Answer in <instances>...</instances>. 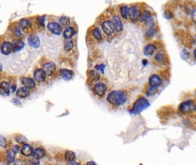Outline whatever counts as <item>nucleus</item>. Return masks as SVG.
<instances>
[{
  "instance_id": "obj_21",
  "label": "nucleus",
  "mask_w": 196,
  "mask_h": 165,
  "mask_svg": "<svg viewBox=\"0 0 196 165\" xmlns=\"http://www.w3.org/2000/svg\"><path fill=\"white\" fill-rule=\"evenodd\" d=\"M32 155L34 158L40 159L46 155V151L42 148H37L33 151Z\"/></svg>"
},
{
  "instance_id": "obj_41",
  "label": "nucleus",
  "mask_w": 196,
  "mask_h": 165,
  "mask_svg": "<svg viewBox=\"0 0 196 165\" xmlns=\"http://www.w3.org/2000/svg\"><path fill=\"white\" fill-rule=\"evenodd\" d=\"M12 102L13 103L14 105H15L16 106H20V105H21V103L20 102L19 100H18L17 99H13L12 100Z\"/></svg>"
},
{
  "instance_id": "obj_14",
  "label": "nucleus",
  "mask_w": 196,
  "mask_h": 165,
  "mask_svg": "<svg viewBox=\"0 0 196 165\" xmlns=\"http://www.w3.org/2000/svg\"><path fill=\"white\" fill-rule=\"evenodd\" d=\"M112 22L114 25L115 30L117 32H121L123 30V24L119 16H115L113 17Z\"/></svg>"
},
{
  "instance_id": "obj_35",
  "label": "nucleus",
  "mask_w": 196,
  "mask_h": 165,
  "mask_svg": "<svg viewBox=\"0 0 196 165\" xmlns=\"http://www.w3.org/2000/svg\"><path fill=\"white\" fill-rule=\"evenodd\" d=\"M154 58L157 62H161L164 60V55L162 53H158L155 56Z\"/></svg>"
},
{
  "instance_id": "obj_39",
  "label": "nucleus",
  "mask_w": 196,
  "mask_h": 165,
  "mask_svg": "<svg viewBox=\"0 0 196 165\" xmlns=\"http://www.w3.org/2000/svg\"><path fill=\"white\" fill-rule=\"evenodd\" d=\"M6 145H7V142H6L5 138L3 136H1V138H0V145H1V146L3 148H5L6 146Z\"/></svg>"
},
{
  "instance_id": "obj_11",
  "label": "nucleus",
  "mask_w": 196,
  "mask_h": 165,
  "mask_svg": "<svg viewBox=\"0 0 196 165\" xmlns=\"http://www.w3.org/2000/svg\"><path fill=\"white\" fill-rule=\"evenodd\" d=\"M43 69L46 72L47 75H51L56 70V65L53 62H48L43 65Z\"/></svg>"
},
{
  "instance_id": "obj_29",
  "label": "nucleus",
  "mask_w": 196,
  "mask_h": 165,
  "mask_svg": "<svg viewBox=\"0 0 196 165\" xmlns=\"http://www.w3.org/2000/svg\"><path fill=\"white\" fill-rule=\"evenodd\" d=\"M93 37L98 40H101L102 39V35L100 29L98 28H96L93 30L92 32Z\"/></svg>"
},
{
  "instance_id": "obj_9",
  "label": "nucleus",
  "mask_w": 196,
  "mask_h": 165,
  "mask_svg": "<svg viewBox=\"0 0 196 165\" xmlns=\"http://www.w3.org/2000/svg\"><path fill=\"white\" fill-rule=\"evenodd\" d=\"M162 79L157 75H152L149 78V84L151 87L157 88L159 87L162 84Z\"/></svg>"
},
{
  "instance_id": "obj_22",
  "label": "nucleus",
  "mask_w": 196,
  "mask_h": 165,
  "mask_svg": "<svg viewBox=\"0 0 196 165\" xmlns=\"http://www.w3.org/2000/svg\"><path fill=\"white\" fill-rule=\"evenodd\" d=\"M16 154V153L14 151L13 149H10L7 151L6 158H7V161L9 164H11L14 162Z\"/></svg>"
},
{
  "instance_id": "obj_26",
  "label": "nucleus",
  "mask_w": 196,
  "mask_h": 165,
  "mask_svg": "<svg viewBox=\"0 0 196 165\" xmlns=\"http://www.w3.org/2000/svg\"><path fill=\"white\" fill-rule=\"evenodd\" d=\"M155 30L154 25L150 26V27H148V28L145 31V37H147L148 39H151V38L153 37L154 35H155Z\"/></svg>"
},
{
  "instance_id": "obj_37",
  "label": "nucleus",
  "mask_w": 196,
  "mask_h": 165,
  "mask_svg": "<svg viewBox=\"0 0 196 165\" xmlns=\"http://www.w3.org/2000/svg\"><path fill=\"white\" fill-rule=\"evenodd\" d=\"M145 25L148 27L150 26H153L154 25V19L152 18V17H150L148 20H147L145 22H144Z\"/></svg>"
},
{
  "instance_id": "obj_25",
  "label": "nucleus",
  "mask_w": 196,
  "mask_h": 165,
  "mask_svg": "<svg viewBox=\"0 0 196 165\" xmlns=\"http://www.w3.org/2000/svg\"><path fill=\"white\" fill-rule=\"evenodd\" d=\"M75 31L73 28L72 27L68 28L64 32V37L66 39H70L75 34Z\"/></svg>"
},
{
  "instance_id": "obj_15",
  "label": "nucleus",
  "mask_w": 196,
  "mask_h": 165,
  "mask_svg": "<svg viewBox=\"0 0 196 165\" xmlns=\"http://www.w3.org/2000/svg\"><path fill=\"white\" fill-rule=\"evenodd\" d=\"M21 83L22 84L29 88V89H32V88H33L35 87V81L31 79V78H29V77H24L21 79Z\"/></svg>"
},
{
  "instance_id": "obj_4",
  "label": "nucleus",
  "mask_w": 196,
  "mask_h": 165,
  "mask_svg": "<svg viewBox=\"0 0 196 165\" xmlns=\"http://www.w3.org/2000/svg\"><path fill=\"white\" fill-rule=\"evenodd\" d=\"M102 29L104 32L107 35H111L115 30L113 22L110 21H104L102 24Z\"/></svg>"
},
{
  "instance_id": "obj_16",
  "label": "nucleus",
  "mask_w": 196,
  "mask_h": 165,
  "mask_svg": "<svg viewBox=\"0 0 196 165\" xmlns=\"http://www.w3.org/2000/svg\"><path fill=\"white\" fill-rule=\"evenodd\" d=\"M60 75L65 80L68 81L72 79L73 76V72L72 71L67 69H61L60 70Z\"/></svg>"
},
{
  "instance_id": "obj_24",
  "label": "nucleus",
  "mask_w": 196,
  "mask_h": 165,
  "mask_svg": "<svg viewBox=\"0 0 196 165\" xmlns=\"http://www.w3.org/2000/svg\"><path fill=\"white\" fill-rule=\"evenodd\" d=\"M75 158V154L71 151H67L65 153V160L67 162L74 161Z\"/></svg>"
},
{
  "instance_id": "obj_42",
  "label": "nucleus",
  "mask_w": 196,
  "mask_h": 165,
  "mask_svg": "<svg viewBox=\"0 0 196 165\" xmlns=\"http://www.w3.org/2000/svg\"><path fill=\"white\" fill-rule=\"evenodd\" d=\"M13 149L14 150V151L16 153H17L19 151V150H20V147H19L18 146H17V145H15L14 146H13Z\"/></svg>"
},
{
  "instance_id": "obj_20",
  "label": "nucleus",
  "mask_w": 196,
  "mask_h": 165,
  "mask_svg": "<svg viewBox=\"0 0 196 165\" xmlns=\"http://www.w3.org/2000/svg\"><path fill=\"white\" fill-rule=\"evenodd\" d=\"M156 47L153 44H148L146 45L143 50V54L145 56H148L153 55L156 51Z\"/></svg>"
},
{
  "instance_id": "obj_44",
  "label": "nucleus",
  "mask_w": 196,
  "mask_h": 165,
  "mask_svg": "<svg viewBox=\"0 0 196 165\" xmlns=\"http://www.w3.org/2000/svg\"><path fill=\"white\" fill-rule=\"evenodd\" d=\"M89 164H94V165H96V164L94 163V162H90L87 163V165H89Z\"/></svg>"
},
{
  "instance_id": "obj_7",
  "label": "nucleus",
  "mask_w": 196,
  "mask_h": 165,
  "mask_svg": "<svg viewBox=\"0 0 196 165\" xmlns=\"http://www.w3.org/2000/svg\"><path fill=\"white\" fill-rule=\"evenodd\" d=\"M46 76L47 74L43 69H38L35 70L33 74L35 80L39 83L44 81L46 78Z\"/></svg>"
},
{
  "instance_id": "obj_38",
  "label": "nucleus",
  "mask_w": 196,
  "mask_h": 165,
  "mask_svg": "<svg viewBox=\"0 0 196 165\" xmlns=\"http://www.w3.org/2000/svg\"><path fill=\"white\" fill-rule=\"evenodd\" d=\"M106 65L105 64H100V65H97L96 66H95L94 68L99 71H100L102 74L104 73V69L105 68Z\"/></svg>"
},
{
  "instance_id": "obj_12",
  "label": "nucleus",
  "mask_w": 196,
  "mask_h": 165,
  "mask_svg": "<svg viewBox=\"0 0 196 165\" xmlns=\"http://www.w3.org/2000/svg\"><path fill=\"white\" fill-rule=\"evenodd\" d=\"M1 51L2 54L5 55H9L13 51L12 44L9 42H3L1 47Z\"/></svg>"
},
{
  "instance_id": "obj_3",
  "label": "nucleus",
  "mask_w": 196,
  "mask_h": 165,
  "mask_svg": "<svg viewBox=\"0 0 196 165\" xmlns=\"http://www.w3.org/2000/svg\"><path fill=\"white\" fill-rule=\"evenodd\" d=\"M48 29L55 35H60L62 33V28L60 24L55 22H50L47 25Z\"/></svg>"
},
{
  "instance_id": "obj_36",
  "label": "nucleus",
  "mask_w": 196,
  "mask_h": 165,
  "mask_svg": "<svg viewBox=\"0 0 196 165\" xmlns=\"http://www.w3.org/2000/svg\"><path fill=\"white\" fill-rule=\"evenodd\" d=\"M164 16L166 19L170 20V19H172L173 18L174 15H173V13L170 10H167L164 13Z\"/></svg>"
},
{
  "instance_id": "obj_40",
  "label": "nucleus",
  "mask_w": 196,
  "mask_h": 165,
  "mask_svg": "<svg viewBox=\"0 0 196 165\" xmlns=\"http://www.w3.org/2000/svg\"><path fill=\"white\" fill-rule=\"evenodd\" d=\"M191 19L193 22L196 24V8H195L191 13Z\"/></svg>"
},
{
  "instance_id": "obj_18",
  "label": "nucleus",
  "mask_w": 196,
  "mask_h": 165,
  "mask_svg": "<svg viewBox=\"0 0 196 165\" xmlns=\"http://www.w3.org/2000/svg\"><path fill=\"white\" fill-rule=\"evenodd\" d=\"M33 148L28 144H25L21 149V154L26 157L31 156L33 154Z\"/></svg>"
},
{
  "instance_id": "obj_33",
  "label": "nucleus",
  "mask_w": 196,
  "mask_h": 165,
  "mask_svg": "<svg viewBox=\"0 0 196 165\" xmlns=\"http://www.w3.org/2000/svg\"><path fill=\"white\" fill-rule=\"evenodd\" d=\"M190 56L189 52L186 50H183L181 53V57L182 60H186Z\"/></svg>"
},
{
  "instance_id": "obj_28",
  "label": "nucleus",
  "mask_w": 196,
  "mask_h": 165,
  "mask_svg": "<svg viewBox=\"0 0 196 165\" xmlns=\"http://www.w3.org/2000/svg\"><path fill=\"white\" fill-rule=\"evenodd\" d=\"M120 12L122 17L124 19H127L129 16V9L127 6H123L121 7Z\"/></svg>"
},
{
  "instance_id": "obj_45",
  "label": "nucleus",
  "mask_w": 196,
  "mask_h": 165,
  "mask_svg": "<svg viewBox=\"0 0 196 165\" xmlns=\"http://www.w3.org/2000/svg\"><path fill=\"white\" fill-rule=\"evenodd\" d=\"M194 56H195V57L196 60V49H195V51H194Z\"/></svg>"
},
{
  "instance_id": "obj_32",
  "label": "nucleus",
  "mask_w": 196,
  "mask_h": 165,
  "mask_svg": "<svg viewBox=\"0 0 196 165\" xmlns=\"http://www.w3.org/2000/svg\"><path fill=\"white\" fill-rule=\"evenodd\" d=\"M16 141L18 143H21V144H25L27 142V139L26 137L24 136V135H19L16 138Z\"/></svg>"
},
{
  "instance_id": "obj_19",
  "label": "nucleus",
  "mask_w": 196,
  "mask_h": 165,
  "mask_svg": "<svg viewBox=\"0 0 196 165\" xmlns=\"http://www.w3.org/2000/svg\"><path fill=\"white\" fill-rule=\"evenodd\" d=\"M30 92L29 91V88L24 87H21L18 89L17 91L16 95L18 96L19 98H24L29 96Z\"/></svg>"
},
{
  "instance_id": "obj_34",
  "label": "nucleus",
  "mask_w": 196,
  "mask_h": 165,
  "mask_svg": "<svg viewBox=\"0 0 196 165\" xmlns=\"http://www.w3.org/2000/svg\"><path fill=\"white\" fill-rule=\"evenodd\" d=\"M74 47V44L71 41H67L65 44V50L67 51H69L72 49Z\"/></svg>"
},
{
  "instance_id": "obj_10",
  "label": "nucleus",
  "mask_w": 196,
  "mask_h": 165,
  "mask_svg": "<svg viewBox=\"0 0 196 165\" xmlns=\"http://www.w3.org/2000/svg\"><path fill=\"white\" fill-rule=\"evenodd\" d=\"M28 41L31 47L38 48L40 47V41L39 37L35 35H32L28 37Z\"/></svg>"
},
{
  "instance_id": "obj_27",
  "label": "nucleus",
  "mask_w": 196,
  "mask_h": 165,
  "mask_svg": "<svg viewBox=\"0 0 196 165\" xmlns=\"http://www.w3.org/2000/svg\"><path fill=\"white\" fill-rule=\"evenodd\" d=\"M31 24V22L27 19H23L20 22V26L23 29L30 28Z\"/></svg>"
},
{
  "instance_id": "obj_43",
  "label": "nucleus",
  "mask_w": 196,
  "mask_h": 165,
  "mask_svg": "<svg viewBox=\"0 0 196 165\" xmlns=\"http://www.w3.org/2000/svg\"><path fill=\"white\" fill-rule=\"evenodd\" d=\"M11 89H12L13 92H15V91H16V86H13L11 87Z\"/></svg>"
},
{
  "instance_id": "obj_1",
  "label": "nucleus",
  "mask_w": 196,
  "mask_h": 165,
  "mask_svg": "<svg viewBox=\"0 0 196 165\" xmlns=\"http://www.w3.org/2000/svg\"><path fill=\"white\" fill-rule=\"evenodd\" d=\"M128 96L127 94L121 90L113 91L107 96V101L111 105L115 106H120L127 101Z\"/></svg>"
},
{
  "instance_id": "obj_31",
  "label": "nucleus",
  "mask_w": 196,
  "mask_h": 165,
  "mask_svg": "<svg viewBox=\"0 0 196 165\" xmlns=\"http://www.w3.org/2000/svg\"><path fill=\"white\" fill-rule=\"evenodd\" d=\"M90 77L94 81H98L100 79V75L94 71H91L90 72Z\"/></svg>"
},
{
  "instance_id": "obj_23",
  "label": "nucleus",
  "mask_w": 196,
  "mask_h": 165,
  "mask_svg": "<svg viewBox=\"0 0 196 165\" xmlns=\"http://www.w3.org/2000/svg\"><path fill=\"white\" fill-rule=\"evenodd\" d=\"M151 13L149 10H144L140 14L139 20L141 22H145V21L148 20L150 17H151Z\"/></svg>"
},
{
  "instance_id": "obj_13",
  "label": "nucleus",
  "mask_w": 196,
  "mask_h": 165,
  "mask_svg": "<svg viewBox=\"0 0 196 165\" xmlns=\"http://www.w3.org/2000/svg\"><path fill=\"white\" fill-rule=\"evenodd\" d=\"M0 94L3 96H8L10 95V84L8 82L3 81L1 83Z\"/></svg>"
},
{
  "instance_id": "obj_5",
  "label": "nucleus",
  "mask_w": 196,
  "mask_h": 165,
  "mask_svg": "<svg viewBox=\"0 0 196 165\" xmlns=\"http://www.w3.org/2000/svg\"><path fill=\"white\" fill-rule=\"evenodd\" d=\"M194 107V103L192 100H187L182 102L179 106V110L182 113L190 112Z\"/></svg>"
},
{
  "instance_id": "obj_17",
  "label": "nucleus",
  "mask_w": 196,
  "mask_h": 165,
  "mask_svg": "<svg viewBox=\"0 0 196 165\" xmlns=\"http://www.w3.org/2000/svg\"><path fill=\"white\" fill-rule=\"evenodd\" d=\"M12 44L13 52H18L22 50L25 46L24 43L20 40H14Z\"/></svg>"
},
{
  "instance_id": "obj_6",
  "label": "nucleus",
  "mask_w": 196,
  "mask_h": 165,
  "mask_svg": "<svg viewBox=\"0 0 196 165\" xmlns=\"http://www.w3.org/2000/svg\"><path fill=\"white\" fill-rule=\"evenodd\" d=\"M107 91V86L105 84L102 83H97L94 88L93 91L94 94L99 96H102Z\"/></svg>"
},
{
  "instance_id": "obj_30",
  "label": "nucleus",
  "mask_w": 196,
  "mask_h": 165,
  "mask_svg": "<svg viewBox=\"0 0 196 165\" xmlns=\"http://www.w3.org/2000/svg\"><path fill=\"white\" fill-rule=\"evenodd\" d=\"M60 23L61 24L65 27H67L70 24V19L67 17H62L60 18Z\"/></svg>"
},
{
  "instance_id": "obj_2",
  "label": "nucleus",
  "mask_w": 196,
  "mask_h": 165,
  "mask_svg": "<svg viewBox=\"0 0 196 165\" xmlns=\"http://www.w3.org/2000/svg\"><path fill=\"white\" fill-rule=\"evenodd\" d=\"M150 106V103L148 100L144 97H140L135 102L130 112L132 115H137L146 110Z\"/></svg>"
},
{
  "instance_id": "obj_8",
  "label": "nucleus",
  "mask_w": 196,
  "mask_h": 165,
  "mask_svg": "<svg viewBox=\"0 0 196 165\" xmlns=\"http://www.w3.org/2000/svg\"><path fill=\"white\" fill-rule=\"evenodd\" d=\"M141 13L136 6H132L129 9V17L132 21H135L139 19Z\"/></svg>"
}]
</instances>
